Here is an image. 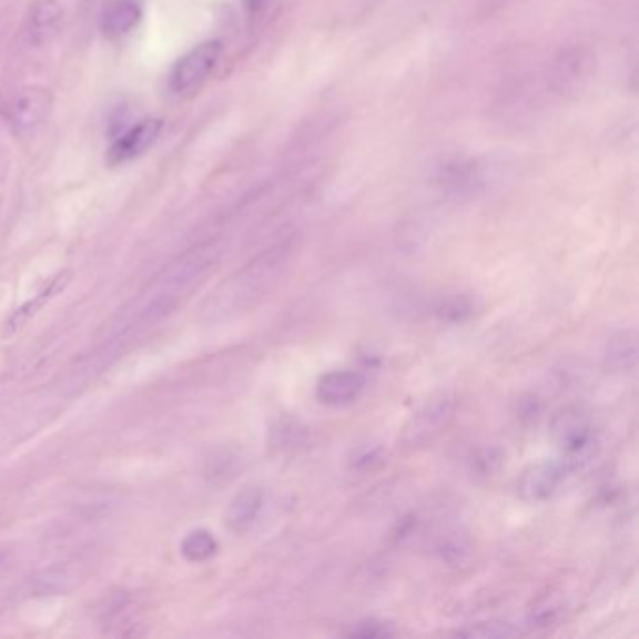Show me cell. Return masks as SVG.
I'll return each mask as SVG.
<instances>
[{
	"label": "cell",
	"mask_w": 639,
	"mask_h": 639,
	"mask_svg": "<svg viewBox=\"0 0 639 639\" xmlns=\"http://www.w3.org/2000/svg\"><path fill=\"white\" fill-rule=\"evenodd\" d=\"M293 242H280L217 287L206 304L212 317L224 320L257 306L290 266Z\"/></svg>",
	"instance_id": "6da1fadb"
},
{
	"label": "cell",
	"mask_w": 639,
	"mask_h": 639,
	"mask_svg": "<svg viewBox=\"0 0 639 639\" xmlns=\"http://www.w3.org/2000/svg\"><path fill=\"white\" fill-rule=\"evenodd\" d=\"M220 254L222 250L216 242H203L173 261L152 285L154 298L151 304H146L141 317L146 321L154 320V315L160 310H162V315L165 314V310L171 306V298L176 301V296H181L182 293L192 290V285L201 282V277H205L214 268Z\"/></svg>",
	"instance_id": "7a4b0ae2"
},
{
	"label": "cell",
	"mask_w": 639,
	"mask_h": 639,
	"mask_svg": "<svg viewBox=\"0 0 639 639\" xmlns=\"http://www.w3.org/2000/svg\"><path fill=\"white\" fill-rule=\"evenodd\" d=\"M549 435L561 450V459L570 475L586 469L600 453V439L591 416L578 405L555 410L549 423Z\"/></svg>",
	"instance_id": "3957f363"
},
{
	"label": "cell",
	"mask_w": 639,
	"mask_h": 639,
	"mask_svg": "<svg viewBox=\"0 0 639 639\" xmlns=\"http://www.w3.org/2000/svg\"><path fill=\"white\" fill-rule=\"evenodd\" d=\"M456 410L458 402L453 394H435L434 398L428 399L410 416L409 423L405 424L404 432L399 435L402 447L416 450L434 443L453 424Z\"/></svg>",
	"instance_id": "277c9868"
},
{
	"label": "cell",
	"mask_w": 639,
	"mask_h": 639,
	"mask_svg": "<svg viewBox=\"0 0 639 639\" xmlns=\"http://www.w3.org/2000/svg\"><path fill=\"white\" fill-rule=\"evenodd\" d=\"M595 54L584 45H567L549 62L548 87L559 97H574L586 89L595 72Z\"/></svg>",
	"instance_id": "5b68a950"
},
{
	"label": "cell",
	"mask_w": 639,
	"mask_h": 639,
	"mask_svg": "<svg viewBox=\"0 0 639 639\" xmlns=\"http://www.w3.org/2000/svg\"><path fill=\"white\" fill-rule=\"evenodd\" d=\"M222 51H224V45L217 40H209V42L195 45L192 51H187L173 67L171 89L176 94H186V92L200 89L211 75L212 70L216 68Z\"/></svg>",
	"instance_id": "8992f818"
},
{
	"label": "cell",
	"mask_w": 639,
	"mask_h": 639,
	"mask_svg": "<svg viewBox=\"0 0 639 639\" xmlns=\"http://www.w3.org/2000/svg\"><path fill=\"white\" fill-rule=\"evenodd\" d=\"M570 470L561 458L542 459L537 464L525 467L524 473L519 475L518 497L521 501L538 505V503L551 499L561 484L567 480Z\"/></svg>",
	"instance_id": "52a82bcc"
},
{
	"label": "cell",
	"mask_w": 639,
	"mask_h": 639,
	"mask_svg": "<svg viewBox=\"0 0 639 639\" xmlns=\"http://www.w3.org/2000/svg\"><path fill=\"white\" fill-rule=\"evenodd\" d=\"M51 109V94L40 87H27L19 91L8 105L7 121L19 135L37 130Z\"/></svg>",
	"instance_id": "ba28073f"
},
{
	"label": "cell",
	"mask_w": 639,
	"mask_h": 639,
	"mask_svg": "<svg viewBox=\"0 0 639 639\" xmlns=\"http://www.w3.org/2000/svg\"><path fill=\"white\" fill-rule=\"evenodd\" d=\"M162 130L163 122L160 119H146L135 126L128 128L121 135H116L113 145L108 151L105 162L111 168H115V165H122V163L132 162L135 158L143 156L156 143Z\"/></svg>",
	"instance_id": "9c48e42d"
},
{
	"label": "cell",
	"mask_w": 639,
	"mask_h": 639,
	"mask_svg": "<svg viewBox=\"0 0 639 639\" xmlns=\"http://www.w3.org/2000/svg\"><path fill=\"white\" fill-rule=\"evenodd\" d=\"M366 388V377L355 369H334L321 375L315 386V396L328 407H345L355 404Z\"/></svg>",
	"instance_id": "30bf717a"
},
{
	"label": "cell",
	"mask_w": 639,
	"mask_h": 639,
	"mask_svg": "<svg viewBox=\"0 0 639 639\" xmlns=\"http://www.w3.org/2000/svg\"><path fill=\"white\" fill-rule=\"evenodd\" d=\"M72 280L73 272L68 271V268L67 271L57 272L54 276L49 277L48 282L42 285V290L38 291L37 295H32V298L23 302L18 310H13L7 323H4V336L10 338L13 334H18L32 317H37V315L42 312L45 304H49V302L57 298V296L62 295V293L67 291L68 285L72 284Z\"/></svg>",
	"instance_id": "8fae6325"
},
{
	"label": "cell",
	"mask_w": 639,
	"mask_h": 639,
	"mask_svg": "<svg viewBox=\"0 0 639 639\" xmlns=\"http://www.w3.org/2000/svg\"><path fill=\"white\" fill-rule=\"evenodd\" d=\"M265 508V489L247 484L236 491L225 510V527L235 535L250 531Z\"/></svg>",
	"instance_id": "7c38bea8"
},
{
	"label": "cell",
	"mask_w": 639,
	"mask_h": 639,
	"mask_svg": "<svg viewBox=\"0 0 639 639\" xmlns=\"http://www.w3.org/2000/svg\"><path fill=\"white\" fill-rule=\"evenodd\" d=\"M636 363H638L636 332L621 331L613 334L604 347L602 364L606 372H611V374L632 372Z\"/></svg>",
	"instance_id": "4fadbf2b"
},
{
	"label": "cell",
	"mask_w": 639,
	"mask_h": 639,
	"mask_svg": "<svg viewBox=\"0 0 639 639\" xmlns=\"http://www.w3.org/2000/svg\"><path fill=\"white\" fill-rule=\"evenodd\" d=\"M141 16V7L135 0H119L103 13L102 31L108 37H122L138 27Z\"/></svg>",
	"instance_id": "5bb4252c"
},
{
	"label": "cell",
	"mask_w": 639,
	"mask_h": 639,
	"mask_svg": "<svg viewBox=\"0 0 639 639\" xmlns=\"http://www.w3.org/2000/svg\"><path fill=\"white\" fill-rule=\"evenodd\" d=\"M220 551V542L214 532L209 529H192L186 537L182 538L181 555L187 562H206L216 557Z\"/></svg>",
	"instance_id": "9a60e30c"
},
{
	"label": "cell",
	"mask_w": 639,
	"mask_h": 639,
	"mask_svg": "<svg viewBox=\"0 0 639 639\" xmlns=\"http://www.w3.org/2000/svg\"><path fill=\"white\" fill-rule=\"evenodd\" d=\"M432 549L439 561L447 562V565H459L470 555V540L462 531L440 532L435 537Z\"/></svg>",
	"instance_id": "2e32d148"
},
{
	"label": "cell",
	"mask_w": 639,
	"mask_h": 639,
	"mask_svg": "<svg viewBox=\"0 0 639 639\" xmlns=\"http://www.w3.org/2000/svg\"><path fill=\"white\" fill-rule=\"evenodd\" d=\"M62 8L57 0H38L31 12V34L37 40L51 37L61 23Z\"/></svg>",
	"instance_id": "e0dca14e"
},
{
	"label": "cell",
	"mask_w": 639,
	"mask_h": 639,
	"mask_svg": "<svg viewBox=\"0 0 639 639\" xmlns=\"http://www.w3.org/2000/svg\"><path fill=\"white\" fill-rule=\"evenodd\" d=\"M475 310H477V304H475L473 298L465 295H454L439 301L434 312L437 315V320L443 321V323L462 325V323L469 321L475 315Z\"/></svg>",
	"instance_id": "ac0fdd59"
},
{
	"label": "cell",
	"mask_w": 639,
	"mask_h": 639,
	"mask_svg": "<svg viewBox=\"0 0 639 639\" xmlns=\"http://www.w3.org/2000/svg\"><path fill=\"white\" fill-rule=\"evenodd\" d=\"M519 630L514 622L503 621V619H488V621L473 622L467 627L462 628L456 632L459 638H483V639H501V638H516L519 636Z\"/></svg>",
	"instance_id": "d6986e66"
},
{
	"label": "cell",
	"mask_w": 639,
	"mask_h": 639,
	"mask_svg": "<svg viewBox=\"0 0 639 639\" xmlns=\"http://www.w3.org/2000/svg\"><path fill=\"white\" fill-rule=\"evenodd\" d=\"M505 462H507V454L501 447H495V445L480 447L470 456V473L478 478L494 477L503 469Z\"/></svg>",
	"instance_id": "ffe728a7"
},
{
	"label": "cell",
	"mask_w": 639,
	"mask_h": 639,
	"mask_svg": "<svg viewBox=\"0 0 639 639\" xmlns=\"http://www.w3.org/2000/svg\"><path fill=\"white\" fill-rule=\"evenodd\" d=\"M345 636H349V638L385 639L396 636V630H394L390 622L379 621V619H363V621L353 622Z\"/></svg>",
	"instance_id": "44dd1931"
},
{
	"label": "cell",
	"mask_w": 639,
	"mask_h": 639,
	"mask_svg": "<svg viewBox=\"0 0 639 639\" xmlns=\"http://www.w3.org/2000/svg\"><path fill=\"white\" fill-rule=\"evenodd\" d=\"M381 464H383V453L375 447L358 448L351 458V467L356 470H372Z\"/></svg>",
	"instance_id": "7402d4cb"
},
{
	"label": "cell",
	"mask_w": 639,
	"mask_h": 639,
	"mask_svg": "<svg viewBox=\"0 0 639 639\" xmlns=\"http://www.w3.org/2000/svg\"><path fill=\"white\" fill-rule=\"evenodd\" d=\"M542 410V405L538 402L537 396H521L518 402V416L521 420H535Z\"/></svg>",
	"instance_id": "603a6c76"
},
{
	"label": "cell",
	"mask_w": 639,
	"mask_h": 639,
	"mask_svg": "<svg viewBox=\"0 0 639 639\" xmlns=\"http://www.w3.org/2000/svg\"><path fill=\"white\" fill-rule=\"evenodd\" d=\"M266 0H244V4H246L247 12H260L261 8L265 7Z\"/></svg>",
	"instance_id": "cb8c5ba5"
}]
</instances>
